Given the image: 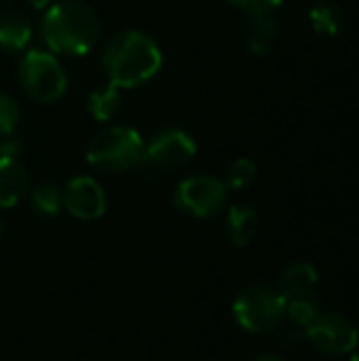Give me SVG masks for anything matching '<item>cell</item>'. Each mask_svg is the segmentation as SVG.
I'll use <instances>...</instances> for the list:
<instances>
[{
  "label": "cell",
  "instance_id": "obj_1",
  "mask_svg": "<svg viewBox=\"0 0 359 361\" xmlns=\"http://www.w3.org/2000/svg\"><path fill=\"white\" fill-rule=\"evenodd\" d=\"M163 66L161 47L140 30H125L114 34L102 53V68L110 85L133 89L159 74Z\"/></svg>",
  "mask_w": 359,
  "mask_h": 361
},
{
  "label": "cell",
  "instance_id": "obj_2",
  "mask_svg": "<svg viewBox=\"0 0 359 361\" xmlns=\"http://www.w3.org/2000/svg\"><path fill=\"white\" fill-rule=\"evenodd\" d=\"M40 36L53 55L80 57L99 40V17L87 2L61 0L44 11Z\"/></svg>",
  "mask_w": 359,
  "mask_h": 361
},
{
  "label": "cell",
  "instance_id": "obj_3",
  "mask_svg": "<svg viewBox=\"0 0 359 361\" xmlns=\"http://www.w3.org/2000/svg\"><path fill=\"white\" fill-rule=\"evenodd\" d=\"M144 140L127 125H112L93 135L87 146V163L99 173H123L142 163Z\"/></svg>",
  "mask_w": 359,
  "mask_h": 361
},
{
  "label": "cell",
  "instance_id": "obj_4",
  "mask_svg": "<svg viewBox=\"0 0 359 361\" xmlns=\"http://www.w3.org/2000/svg\"><path fill=\"white\" fill-rule=\"evenodd\" d=\"M19 82L38 104L57 102L68 89V74L57 55L44 49H28L19 59Z\"/></svg>",
  "mask_w": 359,
  "mask_h": 361
},
{
  "label": "cell",
  "instance_id": "obj_5",
  "mask_svg": "<svg viewBox=\"0 0 359 361\" xmlns=\"http://www.w3.org/2000/svg\"><path fill=\"white\" fill-rule=\"evenodd\" d=\"M233 315L237 324L252 334L271 332L279 328L286 317V296L279 290L267 286L245 288L235 298Z\"/></svg>",
  "mask_w": 359,
  "mask_h": 361
},
{
  "label": "cell",
  "instance_id": "obj_6",
  "mask_svg": "<svg viewBox=\"0 0 359 361\" xmlns=\"http://www.w3.org/2000/svg\"><path fill=\"white\" fill-rule=\"evenodd\" d=\"M229 199V188L222 180L205 173L184 178L174 192V203L180 212L193 218H212L222 212Z\"/></svg>",
  "mask_w": 359,
  "mask_h": 361
},
{
  "label": "cell",
  "instance_id": "obj_7",
  "mask_svg": "<svg viewBox=\"0 0 359 361\" xmlns=\"http://www.w3.org/2000/svg\"><path fill=\"white\" fill-rule=\"evenodd\" d=\"M197 157V142L184 129H163L144 144L142 163L157 169H178Z\"/></svg>",
  "mask_w": 359,
  "mask_h": 361
},
{
  "label": "cell",
  "instance_id": "obj_8",
  "mask_svg": "<svg viewBox=\"0 0 359 361\" xmlns=\"http://www.w3.org/2000/svg\"><path fill=\"white\" fill-rule=\"evenodd\" d=\"M307 330V341L330 355H347L359 343L358 328L339 313H320Z\"/></svg>",
  "mask_w": 359,
  "mask_h": 361
},
{
  "label": "cell",
  "instance_id": "obj_9",
  "mask_svg": "<svg viewBox=\"0 0 359 361\" xmlns=\"http://www.w3.org/2000/svg\"><path fill=\"white\" fill-rule=\"evenodd\" d=\"M63 207L78 220H97L106 212V192L95 178L76 176L61 190Z\"/></svg>",
  "mask_w": 359,
  "mask_h": 361
},
{
  "label": "cell",
  "instance_id": "obj_10",
  "mask_svg": "<svg viewBox=\"0 0 359 361\" xmlns=\"http://www.w3.org/2000/svg\"><path fill=\"white\" fill-rule=\"evenodd\" d=\"M279 38V23L273 15H256L248 19L245 25V44L248 51L256 57H267L273 53Z\"/></svg>",
  "mask_w": 359,
  "mask_h": 361
},
{
  "label": "cell",
  "instance_id": "obj_11",
  "mask_svg": "<svg viewBox=\"0 0 359 361\" xmlns=\"http://www.w3.org/2000/svg\"><path fill=\"white\" fill-rule=\"evenodd\" d=\"M32 40V21L19 11H6L0 15V47L8 53L28 51Z\"/></svg>",
  "mask_w": 359,
  "mask_h": 361
},
{
  "label": "cell",
  "instance_id": "obj_12",
  "mask_svg": "<svg viewBox=\"0 0 359 361\" xmlns=\"http://www.w3.org/2000/svg\"><path fill=\"white\" fill-rule=\"evenodd\" d=\"M28 192V173L19 159H0V207L17 205Z\"/></svg>",
  "mask_w": 359,
  "mask_h": 361
},
{
  "label": "cell",
  "instance_id": "obj_13",
  "mask_svg": "<svg viewBox=\"0 0 359 361\" xmlns=\"http://www.w3.org/2000/svg\"><path fill=\"white\" fill-rule=\"evenodd\" d=\"M258 214L250 205H231L226 214V235L237 247L250 245L258 235Z\"/></svg>",
  "mask_w": 359,
  "mask_h": 361
},
{
  "label": "cell",
  "instance_id": "obj_14",
  "mask_svg": "<svg viewBox=\"0 0 359 361\" xmlns=\"http://www.w3.org/2000/svg\"><path fill=\"white\" fill-rule=\"evenodd\" d=\"M317 279H320V275H317L313 264L296 262L290 269H286L284 275L279 277V292L286 296V300L300 298V296H311L315 292Z\"/></svg>",
  "mask_w": 359,
  "mask_h": 361
},
{
  "label": "cell",
  "instance_id": "obj_15",
  "mask_svg": "<svg viewBox=\"0 0 359 361\" xmlns=\"http://www.w3.org/2000/svg\"><path fill=\"white\" fill-rule=\"evenodd\" d=\"M123 97H121V89L106 82L99 85L95 89H91L89 97H87V110L89 114L97 121V123H108L112 121L118 110H121Z\"/></svg>",
  "mask_w": 359,
  "mask_h": 361
},
{
  "label": "cell",
  "instance_id": "obj_16",
  "mask_svg": "<svg viewBox=\"0 0 359 361\" xmlns=\"http://www.w3.org/2000/svg\"><path fill=\"white\" fill-rule=\"evenodd\" d=\"M311 27L322 36H336L345 25V13L341 4L332 0H322L309 11Z\"/></svg>",
  "mask_w": 359,
  "mask_h": 361
},
{
  "label": "cell",
  "instance_id": "obj_17",
  "mask_svg": "<svg viewBox=\"0 0 359 361\" xmlns=\"http://www.w3.org/2000/svg\"><path fill=\"white\" fill-rule=\"evenodd\" d=\"M322 313L320 302L315 300V296H300V298H290L286 300V315L290 317V322L294 326L307 328L315 322V317Z\"/></svg>",
  "mask_w": 359,
  "mask_h": 361
},
{
  "label": "cell",
  "instance_id": "obj_18",
  "mask_svg": "<svg viewBox=\"0 0 359 361\" xmlns=\"http://www.w3.org/2000/svg\"><path fill=\"white\" fill-rule=\"evenodd\" d=\"M32 205L42 216H57L63 207L61 190L55 184H38L32 190Z\"/></svg>",
  "mask_w": 359,
  "mask_h": 361
},
{
  "label": "cell",
  "instance_id": "obj_19",
  "mask_svg": "<svg viewBox=\"0 0 359 361\" xmlns=\"http://www.w3.org/2000/svg\"><path fill=\"white\" fill-rule=\"evenodd\" d=\"M256 176H258V167H256V163H254L252 159L241 157V159H237V161H233V163L229 165V169H226V178H224V184H226V188L243 190V188H248V186H252V184H254Z\"/></svg>",
  "mask_w": 359,
  "mask_h": 361
},
{
  "label": "cell",
  "instance_id": "obj_20",
  "mask_svg": "<svg viewBox=\"0 0 359 361\" xmlns=\"http://www.w3.org/2000/svg\"><path fill=\"white\" fill-rule=\"evenodd\" d=\"M19 123V106L17 102L0 91V135H11Z\"/></svg>",
  "mask_w": 359,
  "mask_h": 361
},
{
  "label": "cell",
  "instance_id": "obj_21",
  "mask_svg": "<svg viewBox=\"0 0 359 361\" xmlns=\"http://www.w3.org/2000/svg\"><path fill=\"white\" fill-rule=\"evenodd\" d=\"M235 8H239L241 13H245L248 17H256V15H273L284 0H229Z\"/></svg>",
  "mask_w": 359,
  "mask_h": 361
},
{
  "label": "cell",
  "instance_id": "obj_22",
  "mask_svg": "<svg viewBox=\"0 0 359 361\" xmlns=\"http://www.w3.org/2000/svg\"><path fill=\"white\" fill-rule=\"evenodd\" d=\"M279 343H281L286 349H298V347H303V345L307 343V330L292 324V326H288V328L281 330Z\"/></svg>",
  "mask_w": 359,
  "mask_h": 361
},
{
  "label": "cell",
  "instance_id": "obj_23",
  "mask_svg": "<svg viewBox=\"0 0 359 361\" xmlns=\"http://www.w3.org/2000/svg\"><path fill=\"white\" fill-rule=\"evenodd\" d=\"M21 144L11 135H0V159H19Z\"/></svg>",
  "mask_w": 359,
  "mask_h": 361
},
{
  "label": "cell",
  "instance_id": "obj_24",
  "mask_svg": "<svg viewBox=\"0 0 359 361\" xmlns=\"http://www.w3.org/2000/svg\"><path fill=\"white\" fill-rule=\"evenodd\" d=\"M28 2H30V6L36 8V11H47V8L53 4V0H28Z\"/></svg>",
  "mask_w": 359,
  "mask_h": 361
},
{
  "label": "cell",
  "instance_id": "obj_25",
  "mask_svg": "<svg viewBox=\"0 0 359 361\" xmlns=\"http://www.w3.org/2000/svg\"><path fill=\"white\" fill-rule=\"evenodd\" d=\"M254 361H284L279 355H275V353H264V355H258Z\"/></svg>",
  "mask_w": 359,
  "mask_h": 361
},
{
  "label": "cell",
  "instance_id": "obj_26",
  "mask_svg": "<svg viewBox=\"0 0 359 361\" xmlns=\"http://www.w3.org/2000/svg\"><path fill=\"white\" fill-rule=\"evenodd\" d=\"M2 233H4V226H2V220H0V239H2Z\"/></svg>",
  "mask_w": 359,
  "mask_h": 361
},
{
  "label": "cell",
  "instance_id": "obj_27",
  "mask_svg": "<svg viewBox=\"0 0 359 361\" xmlns=\"http://www.w3.org/2000/svg\"><path fill=\"white\" fill-rule=\"evenodd\" d=\"M349 361H359V353H355V355H353Z\"/></svg>",
  "mask_w": 359,
  "mask_h": 361
},
{
  "label": "cell",
  "instance_id": "obj_28",
  "mask_svg": "<svg viewBox=\"0 0 359 361\" xmlns=\"http://www.w3.org/2000/svg\"><path fill=\"white\" fill-rule=\"evenodd\" d=\"M358 336H359V324H358Z\"/></svg>",
  "mask_w": 359,
  "mask_h": 361
}]
</instances>
